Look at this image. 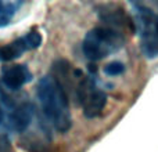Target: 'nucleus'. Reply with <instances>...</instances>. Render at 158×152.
Instances as JSON below:
<instances>
[{"label": "nucleus", "mask_w": 158, "mask_h": 152, "mask_svg": "<svg viewBox=\"0 0 158 152\" xmlns=\"http://www.w3.org/2000/svg\"><path fill=\"white\" fill-rule=\"evenodd\" d=\"M38 98L44 116L53 127L60 133H67L72 126L68 95L52 75L39 80Z\"/></svg>", "instance_id": "nucleus-1"}, {"label": "nucleus", "mask_w": 158, "mask_h": 152, "mask_svg": "<svg viewBox=\"0 0 158 152\" xmlns=\"http://www.w3.org/2000/svg\"><path fill=\"white\" fill-rule=\"evenodd\" d=\"M125 44V35L108 26H96L86 33L82 51L90 61H100L118 53Z\"/></svg>", "instance_id": "nucleus-2"}, {"label": "nucleus", "mask_w": 158, "mask_h": 152, "mask_svg": "<svg viewBox=\"0 0 158 152\" xmlns=\"http://www.w3.org/2000/svg\"><path fill=\"white\" fill-rule=\"evenodd\" d=\"M135 30L140 36L142 51L147 58L158 57V21L157 14L142 3H131Z\"/></svg>", "instance_id": "nucleus-3"}, {"label": "nucleus", "mask_w": 158, "mask_h": 152, "mask_svg": "<svg viewBox=\"0 0 158 152\" xmlns=\"http://www.w3.org/2000/svg\"><path fill=\"white\" fill-rule=\"evenodd\" d=\"M74 94L83 108L85 116L89 119L100 116L107 105V94L98 89L94 79L83 74L79 78Z\"/></svg>", "instance_id": "nucleus-4"}, {"label": "nucleus", "mask_w": 158, "mask_h": 152, "mask_svg": "<svg viewBox=\"0 0 158 152\" xmlns=\"http://www.w3.org/2000/svg\"><path fill=\"white\" fill-rule=\"evenodd\" d=\"M40 44H42V35L39 33V30L36 29L29 30L24 36L0 47V61L2 62H8V61L17 60L27 51L38 49Z\"/></svg>", "instance_id": "nucleus-5"}, {"label": "nucleus", "mask_w": 158, "mask_h": 152, "mask_svg": "<svg viewBox=\"0 0 158 152\" xmlns=\"http://www.w3.org/2000/svg\"><path fill=\"white\" fill-rule=\"evenodd\" d=\"M97 13L100 19L104 22V26H108L111 29H115L118 32L123 33L135 32V24L133 19L125 13L122 7L117 4H101L98 6Z\"/></svg>", "instance_id": "nucleus-6"}, {"label": "nucleus", "mask_w": 158, "mask_h": 152, "mask_svg": "<svg viewBox=\"0 0 158 152\" xmlns=\"http://www.w3.org/2000/svg\"><path fill=\"white\" fill-rule=\"evenodd\" d=\"M32 80V72L27 65L14 64L4 66L2 71V82L8 90H19Z\"/></svg>", "instance_id": "nucleus-7"}, {"label": "nucleus", "mask_w": 158, "mask_h": 152, "mask_svg": "<svg viewBox=\"0 0 158 152\" xmlns=\"http://www.w3.org/2000/svg\"><path fill=\"white\" fill-rule=\"evenodd\" d=\"M33 115H35V106L31 102L25 101L21 102L13 109L11 112V125L13 129L18 133L25 131L31 126L33 120Z\"/></svg>", "instance_id": "nucleus-8"}, {"label": "nucleus", "mask_w": 158, "mask_h": 152, "mask_svg": "<svg viewBox=\"0 0 158 152\" xmlns=\"http://www.w3.org/2000/svg\"><path fill=\"white\" fill-rule=\"evenodd\" d=\"M19 7V2H0V28L7 26L13 21Z\"/></svg>", "instance_id": "nucleus-9"}, {"label": "nucleus", "mask_w": 158, "mask_h": 152, "mask_svg": "<svg viewBox=\"0 0 158 152\" xmlns=\"http://www.w3.org/2000/svg\"><path fill=\"white\" fill-rule=\"evenodd\" d=\"M125 72V65L121 61H112L104 66V74L107 76H119Z\"/></svg>", "instance_id": "nucleus-10"}, {"label": "nucleus", "mask_w": 158, "mask_h": 152, "mask_svg": "<svg viewBox=\"0 0 158 152\" xmlns=\"http://www.w3.org/2000/svg\"><path fill=\"white\" fill-rule=\"evenodd\" d=\"M8 151V140L6 136H0V152Z\"/></svg>", "instance_id": "nucleus-11"}, {"label": "nucleus", "mask_w": 158, "mask_h": 152, "mask_svg": "<svg viewBox=\"0 0 158 152\" xmlns=\"http://www.w3.org/2000/svg\"><path fill=\"white\" fill-rule=\"evenodd\" d=\"M3 119H4V114H3V109H2V106H0V125L3 123Z\"/></svg>", "instance_id": "nucleus-12"}, {"label": "nucleus", "mask_w": 158, "mask_h": 152, "mask_svg": "<svg viewBox=\"0 0 158 152\" xmlns=\"http://www.w3.org/2000/svg\"><path fill=\"white\" fill-rule=\"evenodd\" d=\"M157 21H158V14H157Z\"/></svg>", "instance_id": "nucleus-13"}]
</instances>
